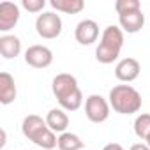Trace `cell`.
Wrapping results in <instances>:
<instances>
[{
  "label": "cell",
  "instance_id": "obj_7",
  "mask_svg": "<svg viewBox=\"0 0 150 150\" xmlns=\"http://www.w3.org/2000/svg\"><path fill=\"white\" fill-rule=\"evenodd\" d=\"M25 62L35 69H46L53 62V51L42 44H34L25 51Z\"/></svg>",
  "mask_w": 150,
  "mask_h": 150
},
{
  "label": "cell",
  "instance_id": "obj_16",
  "mask_svg": "<svg viewBox=\"0 0 150 150\" xmlns=\"http://www.w3.org/2000/svg\"><path fill=\"white\" fill-rule=\"evenodd\" d=\"M58 150H81L83 141L78 134L74 132H62L58 136Z\"/></svg>",
  "mask_w": 150,
  "mask_h": 150
},
{
  "label": "cell",
  "instance_id": "obj_17",
  "mask_svg": "<svg viewBox=\"0 0 150 150\" xmlns=\"http://www.w3.org/2000/svg\"><path fill=\"white\" fill-rule=\"evenodd\" d=\"M134 132H136L138 138H141L145 141L148 139V136H150V115L148 113H141V115L136 117V120H134Z\"/></svg>",
  "mask_w": 150,
  "mask_h": 150
},
{
  "label": "cell",
  "instance_id": "obj_20",
  "mask_svg": "<svg viewBox=\"0 0 150 150\" xmlns=\"http://www.w3.org/2000/svg\"><path fill=\"white\" fill-rule=\"evenodd\" d=\"M131 150H150V146L145 145V143H134V145L131 146Z\"/></svg>",
  "mask_w": 150,
  "mask_h": 150
},
{
  "label": "cell",
  "instance_id": "obj_3",
  "mask_svg": "<svg viewBox=\"0 0 150 150\" xmlns=\"http://www.w3.org/2000/svg\"><path fill=\"white\" fill-rule=\"evenodd\" d=\"M122 46H124V32H122V28H118L115 25L106 27L103 35H101V42H99V46L96 50L97 62L113 64L118 58Z\"/></svg>",
  "mask_w": 150,
  "mask_h": 150
},
{
  "label": "cell",
  "instance_id": "obj_8",
  "mask_svg": "<svg viewBox=\"0 0 150 150\" xmlns=\"http://www.w3.org/2000/svg\"><path fill=\"white\" fill-rule=\"evenodd\" d=\"M139 71H141L139 62L136 58L127 57V58H122L117 64V67H115V76H117V80H120L124 83H131V81H134L139 76Z\"/></svg>",
  "mask_w": 150,
  "mask_h": 150
},
{
  "label": "cell",
  "instance_id": "obj_21",
  "mask_svg": "<svg viewBox=\"0 0 150 150\" xmlns=\"http://www.w3.org/2000/svg\"><path fill=\"white\" fill-rule=\"evenodd\" d=\"M103 150H124V148H122V145H118V143H108Z\"/></svg>",
  "mask_w": 150,
  "mask_h": 150
},
{
  "label": "cell",
  "instance_id": "obj_15",
  "mask_svg": "<svg viewBox=\"0 0 150 150\" xmlns=\"http://www.w3.org/2000/svg\"><path fill=\"white\" fill-rule=\"evenodd\" d=\"M50 4H51L53 9H57L60 13H65V14H78L85 7L83 0H51Z\"/></svg>",
  "mask_w": 150,
  "mask_h": 150
},
{
  "label": "cell",
  "instance_id": "obj_19",
  "mask_svg": "<svg viewBox=\"0 0 150 150\" xmlns=\"http://www.w3.org/2000/svg\"><path fill=\"white\" fill-rule=\"evenodd\" d=\"M21 6H23L28 13H39V11L44 9L46 0H23Z\"/></svg>",
  "mask_w": 150,
  "mask_h": 150
},
{
  "label": "cell",
  "instance_id": "obj_23",
  "mask_svg": "<svg viewBox=\"0 0 150 150\" xmlns=\"http://www.w3.org/2000/svg\"><path fill=\"white\" fill-rule=\"evenodd\" d=\"M146 141H148V146H150V136H148V139H146Z\"/></svg>",
  "mask_w": 150,
  "mask_h": 150
},
{
  "label": "cell",
  "instance_id": "obj_5",
  "mask_svg": "<svg viewBox=\"0 0 150 150\" xmlns=\"http://www.w3.org/2000/svg\"><path fill=\"white\" fill-rule=\"evenodd\" d=\"M35 32L42 39H57L62 34V18L57 13H42L35 20Z\"/></svg>",
  "mask_w": 150,
  "mask_h": 150
},
{
  "label": "cell",
  "instance_id": "obj_13",
  "mask_svg": "<svg viewBox=\"0 0 150 150\" xmlns=\"http://www.w3.org/2000/svg\"><path fill=\"white\" fill-rule=\"evenodd\" d=\"M118 21H120V27L124 32L127 34H136L143 28L145 25V14L141 11H136V13H129V14H122L118 16Z\"/></svg>",
  "mask_w": 150,
  "mask_h": 150
},
{
  "label": "cell",
  "instance_id": "obj_14",
  "mask_svg": "<svg viewBox=\"0 0 150 150\" xmlns=\"http://www.w3.org/2000/svg\"><path fill=\"white\" fill-rule=\"evenodd\" d=\"M0 53L4 58H14L21 53V41L16 35H2L0 37Z\"/></svg>",
  "mask_w": 150,
  "mask_h": 150
},
{
  "label": "cell",
  "instance_id": "obj_22",
  "mask_svg": "<svg viewBox=\"0 0 150 150\" xmlns=\"http://www.w3.org/2000/svg\"><path fill=\"white\" fill-rule=\"evenodd\" d=\"M6 145V131H2V141H0V146Z\"/></svg>",
  "mask_w": 150,
  "mask_h": 150
},
{
  "label": "cell",
  "instance_id": "obj_12",
  "mask_svg": "<svg viewBox=\"0 0 150 150\" xmlns=\"http://www.w3.org/2000/svg\"><path fill=\"white\" fill-rule=\"evenodd\" d=\"M16 83L14 78L9 72H0V103L2 104H11L16 99Z\"/></svg>",
  "mask_w": 150,
  "mask_h": 150
},
{
  "label": "cell",
  "instance_id": "obj_4",
  "mask_svg": "<svg viewBox=\"0 0 150 150\" xmlns=\"http://www.w3.org/2000/svg\"><path fill=\"white\" fill-rule=\"evenodd\" d=\"M110 106L120 115H132L141 110V96L131 85H117L110 90Z\"/></svg>",
  "mask_w": 150,
  "mask_h": 150
},
{
  "label": "cell",
  "instance_id": "obj_18",
  "mask_svg": "<svg viewBox=\"0 0 150 150\" xmlns=\"http://www.w3.org/2000/svg\"><path fill=\"white\" fill-rule=\"evenodd\" d=\"M115 11L118 13V16L129 14V13H136V11H141L139 0H117V2H115Z\"/></svg>",
  "mask_w": 150,
  "mask_h": 150
},
{
  "label": "cell",
  "instance_id": "obj_9",
  "mask_svg": "<svg viewBox=\"0 0 150 150\" xmlns=\"http://www.w3.org/2000/svg\"><path fill=\"white\" fill-rule=\"evenodd\" d=\"M74 37H76V41L80 44L88 46V44L97 41V37H99V25L94 20H83V21H80L76 25Z\"/></svg>",
  "mask_w": 150,
  "mask_h": 150
},
{
  "label": "cell",
  "instance_id": "obj_1",
  "mask_svg": "<svg viewBox=\"0 0 150 150\" xmlns=\"http://www.w3.org/2000/svg\"><path fill=\"white\" fill-rule=\"evenodd\" d=\"M51 90L60 108L65 111H76L83 104V94L78 87V80L72 74L67 72L57 74L51 81Z\"/></svg>",
  "mask_w": 150,
  "mask_h": 150
},
{
  "label": "cell",
  "instance_id": "obj_2",
  "mask_svg": "<svg viewBox=\"0 0 150 150\" xmlns=\"http://www.w3.org/2000/svg\"><path fill=\"white\" fill-rule=\"evenodd\" d=\"M21 131H23L25 138H28L32 143H35L37 146H41L44 150H53L58 145V138L48 127L46 120H42L39 115L25 117L23 124H21Z\"/></svg>",
  "mask_w": 150,
  "mask_h": 150
},
{
  "label": "cell",
  "instance_id": "obj_6",
  "mask_svg": "<svg viewBox=\"0 0 150 150\" xmlns=\"http://www.w3.org/2000/svg\"><path fill=\"white\" fill-rule=\"evenodd\" d=\"M85 115L94 124H103L110 117V103L97 94H92L85 101Z\"/></svg>",
  "mask_w": 150,
  "mask_h": 150
},
{
  "label": "cell",
  "instance_id": "obj_10",
  "mask_svg": "<svg viewBox=\"0 0 150 150\" xmlns=\"http://www.w3.org/2000/svg\"><path fill=\"white\" fill-rule=\"evenodd\" d=\"M20 21V7L13 2L0 4V30L7 32Z\"/></svg>",
  "mask_w": 150,
  "mask_h": 150
},
{
  "label": "cell",
  "instance_id": "obj_11",
  "mask_svg": "<svg viewBox=\"0 0 150 150\" xmlns=\"http://www.w3.org/2000/svg\"><path fill=\"white\" fill-rule=\"evenodd\" d=\"M44 120H46L48 127H50L53 132H60V134H62V132H65V129L69 127V117H67L65 110H62V108H53V110H50Z\"/></svg>",
  "mask_w": 150,
  "mask_h": 150
}]
</instances>
